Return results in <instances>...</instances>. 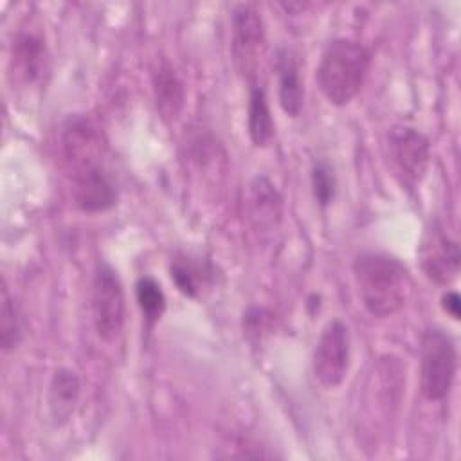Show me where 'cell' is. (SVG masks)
<instances>
[{"instance_id":"obj_8","label":"cell","mask_w":461,"mask_h":461,"mask_svg":"<svg viewBox=\"0 0 461 461\" xmlns=\"http://www.w3.org/2000/svg\"><path fill=\"white\" fill-rule=\"evenodd\" d=\"M265 47V23L250 4H240L232 11V54L238 68L254 77L258 59Z\"/></svg>"},{"instance_id":"obj_6","label":"cell","mask_w":461,"mask_h":461,"mask_svg":"<svg viewBox=\"0 0 461 461\" xmlns=\"http://www.w3.org/2000/svg\"><path fill=\"white\" fill-rule=\"evenodd\" d=\"M351 358L349 328L340 319H331L322 328L312 357V369L317 382L335 389L346 378Z\"/></svg>"},{"instance_id":"obj_10","label":"cell","mask_w":461,"mask_h":461,"mask_svg":"<svg viewBox=\"0 0 461 461\" xmlns=\"http://www.w3.org/2000/svg\"><path fill=\"white\" fill-rule=\"evenodd\" d=\"M49 72V50L36 32L20 31L11 45L9 74L13 81L25 86L36 85Z\"/></svg>"},{"instance_id":"obj_15","label":"cell","mask_w":461,"mask_h":461,"mask_svg":"<svg viewBox=\"0 0 461 461\" xmlns=\"http://www.w3.org/2000/svg\"><path fill=\"white\" fill-rule=\"evenodd\" d=\"M153 94L160 117L166 122L175 121L184 106L185 90L182 79L167 61H162L153 72Z\"/></svg>"},{"instance_id":"obj_17","label":"cell","mask_w":461,"mask_h":461,"mask_svg":"<svg viewBox=\"0 0 461 461\" xmlns=\"http://www.w3.org/2000/svg\"><path fill=\"white\" fill-rule=\"evenodd\" d=\"M23 339V326L18 304L9 295L7 286L2 288V310H0V346L4 351H11L20 346Z\"/></svg>"},{"instance_id":"obj_5","label":"cell","mask_w":461,"mask_h":461,"mask_svg":"<svg viewBox=\"0 0 461 461\" xmlns=\"http://www.w3.org/2000/svg\"><path fill=\"white\" fill-rule=\"evenodd\" d=\"M387 157L400 184L414 189L429 171L430 142L416 128L396 124L387 131Z\"/></svg>"},{"instance_id":"obj_2","label":"cell","mask_w":461,"mask_h":461,"mask_svg":"<svg viewBox=\"0 0 461 461\" xmlns=\"http://www.w3.org/2000/svg\"><path fill=\"white\" fill-rule=\"evenodd\" d=\"M371 65L369 50L357 40H331L319 61L315 79L328 99L335 106L348 104L362 88Z\"/></svg>"},{"instance_id":"obj_12","label":"cell","mask_w":461,"mask_h":461,"mask_svg":"<svg viewBox=\"0 0 461 461\" xmlns=\"http://www.w3.org/2000/svg\"><path fill=\"white\" fill-rule=\"evenodd\" d=\"M249 216L258 232L274 230L283 216V198L267 176H256L249 185Z\"/></svg>"},{"instance_id":"obj_19","label":"cell","mask_w":461,"mask_h":461,"mask_svg":"<svg viewBox=\"0 0 461 461\" xmlns=\"http://www.w3.org/2000/svg\"><path fill=\"white\" fill-rule=\"evenodd\" d=\"M312 191L313 198L321 207H326L333 202L337 193V178L333 167L328 162H315L312 169Z\"/></svg>"},{"instance_id":"obj_16","label":"cell","mask_w":461,"mask_h":461,"mask_svg":"<svg viewBox=\"0 0 461 461\" xmlns=\"http://www.w3.org/2000/svg\"><path fill=\"white\" fill-rule=\"evenodd\" d=\"M247 130L254 146L265 148L270 144L276 133L274 119L267 101L265 88L258 83L250 85L249 108H247Z\"/></svg>"},{"instance_id":"obj_21","label":"cell","mask_w":461,"mask_h":461,"mask_svg":"<svg viewBox=\"0 0 461 461\" xmlns=\"http://www.w3.org/2000/svg\"><path fill=\"white\" fill-rule=\"evenodd\" d=\"M459 304H461V299L457 295V292L454 290H448L443 297H441V306L443 310L452 317V319H459Z\"/></svg>"},{"instance_id":"obj_9","label":"cell","mask_w":461,"mask_h":461,"mask_svg":"<svg viewBox=\"0 0 461 461\" xmlns=\"http://www.w3.org/2000/svg\"><path fill=\"white\" fill-rule=\"evenodd\" d=\"M459 259L457 241L438 223L425 230L420 243V265L427 279L436 285H450L459 274Z\"/></svg>"},{"instance_id":"obj_3","label":"cell","mask_w":461,"mask_h":461,"mask_svg":"<svg viewBox=\"0 0 461 461\" xmlns=\"http://www.w3.org/2000/svg\"><path fill=\"white\" fill-rule=\"evenodd\" d=\"M457 369V348L454 339L439 330L429 328L421 337L420 351V391L430 400H443L454 384Z\"/></svg>"},{"instance_id":"obj_4","label":"cell","mask_w":461,"mask_h":461,"mask_svg":"<svg viewBox=\"0 0 461 461\" xmlns=\"http://www.w3.org/2000/svg\"><path fill=\"white\" fill-rule=\"evenodd\" d=\"M92 321L97 335L112 342L126 322V299L117 272L104 261H99L92 281Z\"/></svg>"},{"instance_id":"obj_11","label":"cell","mask_w":461,"mask_h":461,"mask_svg":"<svg viewBox=\"0 0 461 461\" xmlns=\"http://www.w3.org/2000/svg\"><path fill=\"white\" fill-rule=\"evenodd\" d=\"M72 198L79 211L95 214L112 209L117 202V187L104 166L72 175Z\"/></svg>"},{"instance_id":"obj_14","label":"cell","mask_w":461,"mask_h":461,"mask_svg":"<svg viewBox=\"0 0 461 461\" xmlns=\"http://www.w3.org/2000/svg\"><path fill=\"white\" fill-rule=\"evenodd\" d=\"M277 85H279V104L290 117H297L304 103V85L299 74V65L290 50L281 49L276 59Z\"/></svg>"},{"instance_id":"obj_13","label":"cell","mask_w":461,"mask_h":461,"mask_svg":"<svg viewBox=\"0 0 461 461\" xmlns=\"http://www.w3.org/2000/svg\"><path fill=\"white\" fill-rule=\"evenodd\" d=\"M81 396V380L76 371L68 367H58L50 378L49 393H47V403H49V414L56 427L65 425L79 402Z\"/></svg>"},{"instance_id":"obj_1","label":"cell","mask_w":461,"mask_h":461,"mask_svg":"<svg viewBox=\"0 0 461 461\" xmlns=\"http://www.w3.org/2000/svg\"><path fill=\"white\" fill-rule=\"evenodd\" d=\"M353 277L364 308L378 319L400 312L412 288L409 268L387 252L358 254L353 261Z\"/></svg>"},{"instance_id":"obj_7","label":"cell","mask_w":461,"mask_h":461,"mask_svg":"<svg viewBox=\"0 0 461 461\" xmlns=\"http://www.w3.org/2000/svg\"><path fill=\"white\" fill-rule=\"evenodd\" d=\"M61 151L72 176L103 166L106 140L103 131L90 119L76 115L63 126Z\"/></svg>"},{"instance_id":"obj_20","label":"cell","mask_w":461,"mask_h":461,"mask_svg":"<svg viewBox=\"0 0 461 461\" xmlns=\"http://www.w3.org/2000/svg\"><path fill=\"white\" fill-rule=\"evenodd\" d=\"M169 272H171V279L175 281L176 288L187 295V297H194L200 290V281H202V276H200V268L196 265H193L187 258H180V259H175L169 267Z\"/></svg>"},{"instance_id":"obj_18","label":"cell","mask_w":461,"mask_h":461,"mask_svg":"<svg viewBox=\"0 0 461 461\" xmlns=\"http://www.w3.org/2000/svg\"><path fill=\"white\" fill-rule=\"evenodd\" d=\"M135 297L148 324L157 322L166 310V295L162 286L149 276L139 277L135 283Z\"/></svg>"}]
</instances>
